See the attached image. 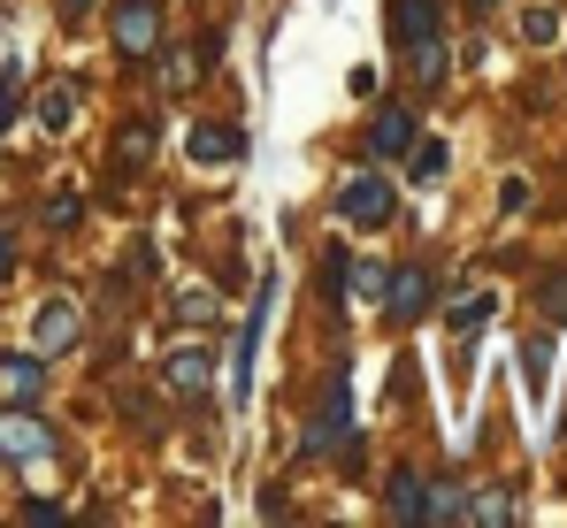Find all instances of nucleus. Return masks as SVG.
Here are the masks:
<instances>
[{
  "instance_id": "obj_1",
  "label": "nucleus",
  "mask_w": 567,
  "mask_h": 528,
  "mask_svg": "<svg viewBox=\"0 0 567 528\" xmlns=\"http://www.w3.org/2000/svg\"><path fill=\"white\" fill-rule=\"evenodd\" d=\"M338 215H346V222H361V230H383V222L399 215V184H391L383 169L346 176V184H338Z\"/></svg>"
},
{
  "instance_id": "obj_2",
  "label": "nucleus",
  "mask_w": 567,
  "mask_h": 528,
  "mask_svg": "<svg viewBox=\"0 0 567 528\" xmlns=\"http://www.w3.org/2000/svg\"><path fill=\"white\" fill-rule=\"evenodd\" d=\"M115 46L138 62L162 46V0H115Z\"/></svg>"
},
{
  "instance_id": "obj_3",
  "label": "nucleus",
  "mask_w": 567,
  "mask_h": 528,
  "mask_svg": "<svg viewBox=\"0 0 567 528\" xmlns=\"http://www.w3.org/2000/svg\"><path fill=\"white\" fill-rule=\"evenodd\" d=\"M54 452V429L31 422V414H0V459H47Z\"/></svg>"
},
{
  "instance_id": "obj_4",
  "label": "nucleus",
  "mask_w": 567,
  "mask_h": 528,
  "mask_svg": "<svg viewBox=\"0 0 567 528\" xmlns=\"http://www.w3.org/2000/svg\"><path fill=\"white\" fill-rule=\"evenodd\" d=\"M437 31H445L437 0H391V39H399V46H422V39H437Z\"/></svg>"
},
{
  "instance_id": "obj_5",
  "label": "nucleus",
  "mask_w": 567,
  "mask_h": 528,
  "mask_svg": "<svg viewBox=\"0 0 567 528\" xmlns=\"http://www.w3.org/2000/svg\"><path fill=\"white\" fill-rule=\"evenodd\" d=\"M246 154V138L230 131V123H192V162H207V169H230Z\"/></svg>"
},
{
  "instance_id": "obj_6",
  "label": "nucleus",
  "mask_w": 567,
  "mask_h": 528,
  "mask_svg": "<svg viewBox=\"0 0 567 528\" xmlns=\"http://www.w3.org/2000/svg\"><path fill=\"white\" fill-rule=\"evenodd\" d=\"M383 299H391L399 322H422L430 314V276L422 268H399V276H383Z\"/></svg>"
},
{
  "instance_id": "obj_7",
  "label": "nucleus",
  "mask_w": 567,
  "mask_h": 528,
  "mask_svg": "<svg viewBox=\"0 0 567 528\" xmlns=\"http://www.w3.org/2000/svg\"><path fill=\"white\" fill-rule=\"evenodd\" d=\"M78 330H85V314H78L70 299H47V307H39V352L78 345Z\"/></svg>"
},
{
  "instance_id": "obj_8",
  "label": "nucleus",
  "mask_w": 567,
  "mask_h": 528,
  "mask_svg": "<svg viewBox=\"0 0 567 528\" xmlns=\"http://www.w3.org/2000/svg\"><path fill=\"white\" fill-rule=\"evenodd\" d=\"M207 375H215V367H207V352H169V367H162V383H169L177 398H199V391H207Z\"/></svg>"
},
{
  "instance_id": "obj_9",
  "label": "nucleus",
  "mask_w": 567,
  "mask_h": 528,
  "mask_svg": "<svg viewBox=\"0 0 567 528\" xmlns=\"http://www.w3.org/2000/svg\"><path fill=\"white\" fill-rule=\"evenodd\" d=\"M369 146H377V154H406V146H414V115H406V107H377Z\"/></svg>"
},
{
  "instance_id": "obj_10",
  "label": "nucleus",
  "mask_w": 567,
  "mask_h": 528,
  "mask_svg": "<svg viewBox=\"0 0 567 528\" xmlns=\"http://www.w3.org/2000/svg\"><path fill=\"white\" fill-rule=\"evenodd\" d=\"M391 514H399V521H430V490H422V475H406V467L391 475Z\"/></svg>"
},
{
  "instance_id": "obj_11",
  "label": "nucleus",
  "mask_w": 567,
  "mask_h": 528,
  "mask_svg": "<svg viewBox=\"0 0 567 528\" xmlns=\"http://www.w3.org/2000/svg\"><path fill=\"white\" fill-rule=\"evenodd\" d=\"M39 383H47L39 360H0V391H8V398H39Z\"/></svg>"
},
{
  "instance_id": "obj_12",
  "label": "nucleus",
  "mask_w": 567,
  "mask_h": 528,
  "mask_svg": "<svg viewBox=\"0 0 567 528\" xmlns=\"http://www.w3.org/2000/svg\"><path fill=\"white\" fill-rule=\"evenodd\" d=\"M177 314H185L192 330H207L223 307H215V291H207V283H185V291H177Z\"/></svg>"
},
{
  "instance_id": "obj_13",
  "label": "nucleus",
  "mask_w": 567,
  "mask_h": 528,
  "mask_svg": "<svg viewBox=\"0 0 567 528\" xmlns=\"http://www.w3.org/2000/svg\"><path fill=\"white\" fill-rule=\"evenodd\" d=\"M146 154H154V123H123V138H115V162H123V169H138Z\"/></svg>"
},
{
  "instance_id": "obj_14",
  "label": "nucleus",
  "mask_w": 567,
  "mask_h": 528,
  "mask_svg": "<svg viewBox=\"0 0 567 528\" xmlns=\"http://www.w3.org/2000/svg\"><path fill=\"white\" fill-rule=\"evenodd\" d=\"M70 115H78V92H70V85H54L47 100H39V131H62Z\"/></svg>"
},
{
  "instance_id": "obj_15",
  "label": "nucleus",
  "mask_w": 567,
  "mask_h": 528,
  "mask_svg": "<svg viewBox=\"0 0 567 528\" xmlns=\"http://www.w3.org/2000/svg\"><path fill=\"white\" fill-rule=\"evenodd\" d=\"M414 77L422 85H445V39H422L414 46Z\"/></svg>"
},
{
  "instance_id": "obj_16",
  "label": "nucleus",
  "mask_w": 567,
  "mask_h": 528,
  "mask_svg": "<svg viewBox=\"0 0 567 528\" xmlns=\"http://www.w3.org/2000/svg\"><path fill=\"white\" fill-rule=\"evenodd\" d=\"M522 39H529V46H553V39H560V15H553V8H529V15H522Z\"/></svg>"
},
{
  "instance_id": "obj_17",
  "label": "nucleus",
  "mask_w": 567,
  "mask_h": 528,
  "mask_svg": "<svg viewBox=\"0 0 567 528\" xmlns=\"http://www.w3.org/2000/svg\"><path fill=\"white\" fill-rule=\"evenodd\" d=\"M491 314H498L491 299H461V307H453V330H461V338H475V330H483Z\"/></svg>"
},
{
  "instance_id": "obj_18",
  "label": "nucleus",
  "mask_w": 567,
  "mask_h": 528,
  "mask_svg": "<svg viewBox=\"0 0 567 528\" xmlns=\"http://www.w3.org/2000/svg\"><path fill=\"white\" fill-rule=\"evenodd\" d=\"M192 77H199V70H192V54H162V85H169V92H185Z\"/></svg>"
},
{
  "instance_id": "obj_19",
  "label": "nucleus",
  "mask_w": 567,
  "mask_h": 528,
  "mask_svg": "<svg viewBox=\"0 0 567 528\" xmlns=\"http://www.w3.org/2000/svg\"><path fill=\"white\" fill-rule=\"evenodd\" d=\"M522 367H529V391H545V367H553V345H545V338H537V345L522 352Z\"/></svg>"
},
{
  "instance_id": "obj_20",
  "label": "nucleus",
  "mask_w": 567,
  "mask_h": 528,
  "mask_svg": "<svg viewBox=\"0 0 567 528\" xmlns=\"http://www.w3.org/2000/svg\"><path fill=\"white\" fill-rule=\"evenodd\" d=\"M430 176H445V146H414V184H430Z\"/></svg>"
},
{
  "instance_id": "obj_21",
  "label": "nucleus",
  "mask_w": 567,
  "mask_h": 528,
  "mask_svg": "<svg viewBox=\"0 0 567 528\" xmlns=\"http://www.w3.org/2000/svg\"><path fill=\"white\" fill-rule=\"evenodd\" d=\"M78 222V191H62V199H47V230H70Z\"/></svg>"
},
{
  "instance_id": "obj_22",
  "label": "nucleus",
  "mask_w": 567,
  "mask_h": 528,
  "mask_svg": "<svg viewBox=\"0 0 567 528\" xmlns=\"http://www.w3.org/2000/svg\"><path fill=\"white\" fill-rule=\"evenodd\" d=\"M353 291H361V299H383V268L377 261H353Z\"/></svg>"
},
{
  "instance_id": "obj_23",
  "label": "nucleus",
  "mask_w": 567,
  "mask_h": 528,
  "mask_svg": "<svg viewBox=\"0 0 567 528\" xmlns=\"http://www.w3.org/2000/svg\"><path fill=\"white\" fill-rule=\"evenodd\" d=\"M545 314L567 322V276H545Z\"/></svg>"
},
{
  "instance_id": "obj_24",
  "label": "nucleus",
  "mask_w": 567,
  "mask_h": 528,
  "mask_svg": "<svg viewBox=\"0 0 567 528\" xmlns=\"http://www.w3.org/2000/svg\"><path fill=\"white\" fill-rule=\"evenodd\" d=\"M16 107V62H8V77H0V115Z\"/></svg>"
},
{
  "instance_id": "obj_25",
  "label": "nucleus",
  "mask_w": 567,
  "mask_h": 528,
  "mask_svg": "<svg viewBox=\"0 0 567 528\" xmlns=\"http://www.w3.org/2000/svg\"><path fill=\"white\" fill-rule=\"evenodd\" d=\"M62 15H70V23H78V15H93V0H62Z\"/></svg>"
},
{
  "instance_id": "obj_26",
  "label": "nucleus",
  "mask_w": 567,
  "mask_h": 528,
  "mask_svg": "<svg viewBox=\"0 0 567 528\" xmlns=\"http://www.w3.org/2000/svg\"><path fill=\"white\" fill-rule=\"evenodd\" d=\"M8 261H16V246H8V238H0V276H8Z\"/></svg>"
}]
</instances>
